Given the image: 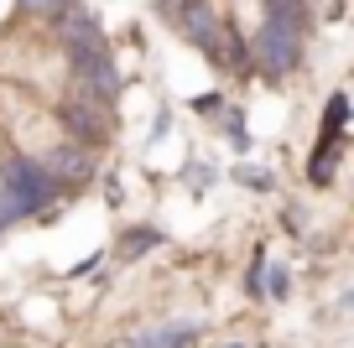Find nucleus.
Segmentation results:
<instances>
[{
	"mask_svg": "<svg viewBox=\"0 0 354 348\" xmlns=\"http://www.w3.org/2000/svg\"><path fill=\"white\" fill-rule=\"evenodd\" d=\"M255 57H261V68L271 78H281L287 68H297V57H302V32L287 26V21H277V16H266L261 37H255Z\"/></svg>",
	"mask_w": 354,
	"mask_h": 348,
	"instance_id": "f257e3e1",
	"label": "nucleus"
},
{
	"mask_svg": "<svg viewBox=\"0 0 354 348\" xmlns=\"http://www.w3.org/2000/svg\"><path fill=\"white\" fill-rule=\"evenodd\" d=\"M53 197V172H42L37 162H11L6 166V208L16 213H37Z\"/></svg>",
	"mask_w": 354,
	"mask_h": 348,
	"instance_id": "f03ea898",
	"label": "nucleus"
},
{
	"mask_svg": "<svg viewBox=\"0 0 354 348\" xmlns=\"http://www.w3.org/2000/svg\"><path fill=\"white\" fill-rule=\"evenodd\" d=\"M339 156H344V135H323L318 151L308 156V177H313V182H328L333 166H339Z\"/></svg>",
	"mask_w": 354,
	"mask_h": 348,
	"instance_id": "7ed1b4c3",
	"label": "nucleus"
},
{
	"mask_svg": "<svg viewBox=\"0 0 354 348\" xmlns=\"http://www.w3.org/2000/svg\"><path fill=\"white\" fill-rule=\"evenodd\" d=\"M177 21H183V32H193V42H198V47H209V52H214V42H219V26H214V16L203 11L198 0H188V11L177 16Z\"/></svg>",
	"mask_w": 354,
	"mask_h": 348,
	"instance_id": "20e7f679",
	"label": "nucleus"
},
{
	"mask_svg": "<svg viewBox=\"0 0 354 348\" xmlns=\"http://www.w3.org/2000/svg\"><path fill=\"white\" fill-rule=\"evenodd\" d=\"M141 348H193V327H167V333L141 338Z\"/></svg>",
	"mask_w": 354,
	"mask_h": 348,
	"instance_id": "39448f33",
	"label": "nucleus"
},
{
	"mask_svg": "<svg viewBox=\"0 0 354 348\" xmlns=\"http://www.w3.org/2000/svg\"><path fill=\"white\" fill-rule=\"evenodd\" d=\"M344 120H349V99L333 94L328 109H323V135H344Z\"/></svg>",
	"mask_w": 354,
	"mask_h": 348,
	"instance_id": "423d86ee",
	"label": "nucleus"
},
{
	"mask_svg": "<svg viewBox=\"0 0 354 348\" xmlns=\"http://www.w3.org/2000/svg\"><path fill=\"white\" fill-rule=\"evenodd\" d=\"M68 120L78 125V141H100V120H94V109H78V104H68Z\"/></svg>",
	"mask_w": 354,
	"mask_h": 348,
	"instance_id": "0eeeda50",
	"label": "nucleus"
},
{
	"mask_svg": "<svg viewBox=\"0 0 354 348\" xmlns=\"http://www.w3.org/2000/svg\"><path fill=\"white\" fill-rule=\"evenodd\" d=\"M151 244H162V234H156V229H131L120 250H125V255H136V250H151Z\"/></svg>",
	"mask_w": 354,
	"mask_h": 348,
	"instance_id": "6e6552de",
	"label": "nucleus"
},
{
	"mask_svg": "<svg viewBox=\"0 0 354 348\" xmlns=\"http://www.w3.org/2000/svg\"><path fill=\"white\" fill-rule=\"evenodd\" d=\"M32 16H57V11H68V0H21Z\"/></svg>",
	"mask_w": 354,
	"mask_h": 348,
	"instance_id": "1a4fd4ad",
	"label": "nucleus"
},
{
	"mask_svg": "<svg viewBox=\"0 0 354 348\" xmlns=\"http://www.w3.org/2000/svg\"><path fill=\"white\" fill-rule=\"evenodd\" d=\"M224 130H230V141L240 146V151L250 146V135H245V120H240V115H230V125H224Z\"/></svg>",
	"mask_w": 354,
	"mask_h": 348,
	"instance_id": "9d476101",
	"label": "nucleus"
}]
</instances>
